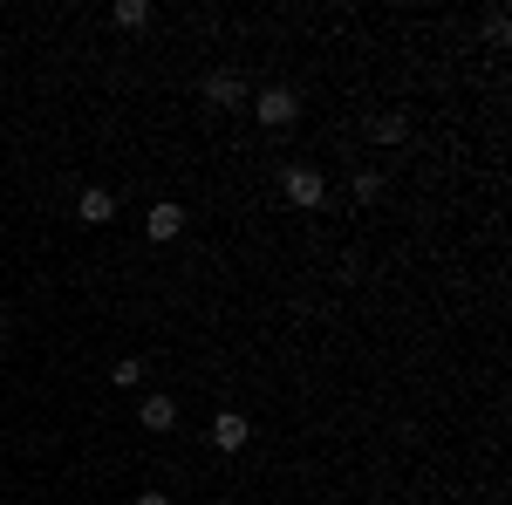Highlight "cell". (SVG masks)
Listing matches in <instances>:
<instances>
[{
	"instance_id": "6da1fadb",
	"label": "cell",
	"mask_w": 512,
	"mask_h": 505,
	"mask_svg": "<svg viewBox=\"0 0 512 505\" xmlns=\"http://www.w3.org/2000/svg\"><path fill=\"white\" fill-rule=\"evenodd\" d=\"M246 110H253V123H267V130H294L301 123V89L294 82H267V89L246 96Z\"/></svg>"
},
{
	"instance_id": "7a4b0ae2",
	"label": "cell",
	"mask_w": 512,
	"mask_h": 505,
	"mask_svg": "<svg viewBox=\"0 0 512 505\" xmlns=\"http://www.w3.org/2000/svg\"><path fill=\"white\" fill-rule=\"evenodd\" d=\"M246 96H253V89H246V76H233V69H212V76L198 82V103H205V110H246Z\"/></svg>"
},
{
	"instance_id": "3957f363",
	"label": "cell",
	"mask_w": 512,
	"mask_h": 505,
	"mask_svg": "<svg viewBox=\"0 0 512 505\" xmlns=\"http://www.w3.org/2000/svg\"><path fill=\"white\" fill-rule=\"evenodd\" d=\"M280 192H287V205H301V212H321L328 185H321L315 164H287V171H280Z\"/></svg>"
},
{
	"instance_id": "277c9868",
	"label": "cell",
	"mask_w": 512,
	"mask_h": 505,
	"mask_svg": "<svg viewBox=\"0 0 512 505\" xmlns=\"http://www.w3.org/2000/svg\"><path fill=\"white\" fill-rule=\"evenodd\" d=\"M185 233V205H178V198H158V205H151V212H144V239H178Z\"/></svg>"
},
{
	"instance_id": "5b68a950",
	"label": "cell",
	"mask_w": 512,
	"mask_h": 505,
	"mask_svg": "<svg viewBox=\"0 0 512 505\" xmlns=\"http://www.w3.org/2000/svg\"><path fill=\"white\" fill-rule=\"evenodd\" d=\"M246 444H253V424H246L239 410H219V417H212V451L233 458V451H246Z\"/></svg>"
},
{
	"instance_id": "8992f818",
	"label": "cell",
	"mask_w": 512,
	"mask_h": 505,
	"mask_svg": "<svg viewBox=\"0 0 512 505\" xmlns=\"http://www.w3.org/2000/svg\"><path fill=\"white\" fill-rule=\"evenodd\" d=\"M76 219L82 226H110V219H117V192H110V185H82Z\"/></svg>"
},
{
	"instance_id": "52a82bcc",
	"label": "cell",
	"mask_w": 512,
	"mask_h": 505,
	"mask_svg": "<svg viewBox=\"0 0 512 505\" xmlns=\"http://www.w3.org/2000/svg\"><path fill=\"white\" fill-rule=\"evenodd\" d=\"M137 417H144V430H178V403H171V396H158V389H151V396H144V403H137Z\"/></svg>"
},
{
	"instance_id": "ba28073f",
	"label": "cell",
	"mask_w": 512,
	"mask_h": 505,
	"mask_svg": "<svg viewBox=\"0 0 512 505\" xmlns=\"http://www.w3.org/2000/svg\"><path fill=\"white\" fill-rule=\"evenodd\" d=\"M362 130H369L376 144H403V137H410V117H403V110H376V117L362 123Z\"/></svg>"
},
{
	"instance_id": "9c48e42d",
	"label": "cell",
	"mask_w": 512,
	"mask_h": 505,
	"mask_svg": "<svg viewBox=\"0 0 512 505\" xmlns=\"http://www.w3.org/2000/svg\"><path fill=\"white\" fill-rule=\"evenodd\" d=\"M151 14H158L151 0H117V7H110V21H117V28H151Z\"/></svg>"
},
{
	"instance_id": "30bf717a",
	"label": "cell",
	"mask_w": 512,
	"mask_h": 505,
	"mask_svg": "<svg viewBox=\"0 0 512 505\" xmlns=\"http://www.w3.org/2000/svg\"><path fill=\"white\" fill-rule=\"evenodd\" d=\"M485 41H492V48H506V41H512V14H506V7L485 14Z\"/></svg>"
},
{
	"instance_id": "8fae6325",
	"label": "cell",
	"mask_w": 512,
	"mask_h": 505,
	"mask_svg": "<svg viewBox=\"0 0 512 505\" xmlns=\"http://www.w3.org/2000/svg\"><path fill=\"white\" fill-rule=\"evenodd\" d=\"M110 383H117V389H144V362H137V355H123L117 369H110Z\"/></svg>"
},
{
	"instance_id": "7c38bea8",
	"label": "cell",
	"mask_w": 512,
	"mask_h": 505,
	"mask_svg": "<svg viewBox=\"0 0 512 505\" xmlns=\"http://www.w3.org/2000/svg\"><path fill=\"white\" fill-rule=\"evenodd\" d=\"M383 198V171H355V205H376Z\"/></svg>"
},
{
	"instance_id": "4fadbf2b",
	"label": "cell",
	"mask_w": 512,
	"mask_h": 505,
	"mask_svg": "<svg viewBox=\"0 0 512 505\" xmlns=\"http://www.w3.org/2000/svg\"><path fill=\"white\" fill-rule=\"evenodd\" d=\"M137 505H171V499H164V492H137Z\"/></svg>"
},
{
	"instance_id": "5bb4252c",
	"label": "cell",
	"mask_w": 512,
	"mask_h": 505,
	"mask_svg": "<svg viewBox=\"0 0 512 505\" xmlns=\"http://www.w3.org/2000/svg\"><path fill=\"white\" fill-rule=\"evenodd\" d=\"M0 335H7V314H0Z\"/></svg>"
}]
</instances>
